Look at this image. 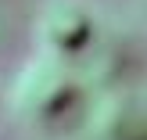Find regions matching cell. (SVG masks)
Listing matches in <instances>:
<instances>
[{"label":"cell","mask_w":147,"mask_h":140,"mask_svg":"<svg viewBox=\"0 0 147 140\" xmlns=\"http://www.w3.org/2000/svg\"><path fill=\"white\" fill-rule=\"evenodd\" d=\"M79 97V79L65 65V57L43 54L22 65V72L11 83V104L29 122H54L65 112H72Z\"/></svg>","instance_id":"obj_1"},{"label":"cell","mask_w":147,"mask_h":140,"mask_svg":"<svg viewBox=\"0 0 147 140\" xmlns=\"http://www.w3.org/2000/svg\"><path fill=\"white\" fill-rule=\"evenodd\" d=\"M36 40L54 57H76L93 40V14L79 0H47L36 18Z\"/></svg>","instance_id":"obj_2"}]
</instances>
